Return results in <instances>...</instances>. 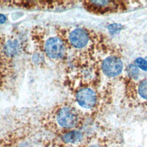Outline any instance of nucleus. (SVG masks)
I'll list each match as a JSON object with an SVG mask.
<instances>
[{"instance_id": "nucleus-2", "label": "nucleus", "mask_w": 147, "mask_h": 147, "mask_svg": "<svg viewBox=\"0 0 147 147\" xmlns=\"http://www.w3.org/2000/svg\"><path fill=\"white\" fill-rule=\"evenodd\" d=\"M83 122V113L69 102L55 106L41 119L44 128L59 136L69 131L79 130Z\"/></svg>"}, {"instance_id": "nucleus-5", "label": "nucleus", "mask_w": 147, "mask_h": 147, "mask_svg": "<svg viewBox=\"0 0 147 147\" xmlns=\"http://www.w3.org/2000/svg\"><path fill=\"white\" fill-rule=\"evenodd\" d=\"M72 92L76 104L83 109L95 110L99 103V96L94 87L86 81L74 83Z\"/></svg>"}, {"instance_id": "nucleus-9", "label": "nucleus", "mask_w": 147, "mask_h": 147, "mask_svg": "<svg viewBox=\"0 0 147 147\" xmlns=\"http://www.w3.org/2000/svg\"><path fill=\"white\" fill-rule=\"evenodd\" d=\"M60 139L65 143L71 145H79L82 141L83 136L79 130L69 131L60 136Z\"/></svg>"}, {"instance_id": "nucleus-1", "label": "nucleus", "mask_w": 147, "mask_h": 147, "mask_svg": "<svg viewBox=\"0 0 147 147\" xmlns=\"http://www.w3.org/2000/svg\"><path fill=\"white\" fill-rule=\"evenodd\" d=\"M55 33L64 42L68 53L78 67H86L94 59L98 49L99 37L96 33L86 28L56 26Z\"/></svg>"}, {"instance_id": "nucleus-11", "label": "nucleus", "mask_w": 147, "mask_h": 147, "mask_svg": "<svg viewBox=\"0 0 147 147\" xmlns=\"http://www.w3.org/2000/svg\"><path fill=\"white\" fill-rule=\"evenodd\" d=\"M45 147H82V144L77 145L68 144L59 139H53L48 141L45 145Z\"/></svg>"}, {"instance_id": "nucleus-13", "label": "nucleus", "mask_w": 147, "mask_h": 147, "mask_svg": "<svg viewBox=\"0 0 147 147\" xmlns=\"http://www.w3.org/2000/svg\"><path fill=\"white\" fill-rule=\"evenodd\" d=\"M123 29V26L119 24H112L108 26V29L110 33L116 34L119 33Z\"/></svg>"}, {"instance_id": "nucleus-15", "label": "nucleus", "mask_w": 147, "mask_h": 147, "mask_svg": "<svg viewBox=\"0 0 147 147\" xmlns=\"http://www.w3.org/2000/svg\"><path fill=\"white\" fill-rule=\"evenodd\" d=\"M7 18L5 15L3 14H0V24H3L6 22Z\"/></svg>"}, {"instance_id": "nucleus-12", "label": "nucleus", "mask_w": 147, "mask_h": 147, "mask_svg": "<svg viewBox=\"0 0 147 147\" xmlns=\"http://www.w3.org/2000/svg\"><path fill=\"white\" fill-rule=\"evenodd\" d=\"M128 73L130 78L137 79L138 75V69L136 65L130 64L128 67Z\"/></svg>"}, {"instance_id": "nucleus-7", "label": "nucleus", "mask_w": 147, "mask_h": 147, "mask_svg": "<svg viewBox=\"0 0 147 147\" xmlns=\"http://www.w3.org/2000/svg\"><path fill=\"white\" fill-rule=\"evenodd\" d=\"M123 69V63L121 59L111 55L105 58L101 63V69L103 73L109 77L119 75Z\"/></svg>"}, {"instance_id": "nucleus-6", "label": "nucleus", "mask_w": 147, "mask_h": 147, "mask_svg": "<svg viewBox=\"0 0 147 147\" xmlns=\"http://www.w3.org/2000/svg\"><path fill=\"white\" fill-rule=\"evenodd\" d=\"M82 5L89 12L100 14L115 12L123 8L121 2L114 1H86L82 2Z\"/></svg>"}, {"instance_id": "nucleus-8", "label": "nucleus", "mask_w": 147, "mask_h": 147, "mask_svg": "<svg viewBox=\"0 0 147 147\" xmlns=\"http://www.w3.org/2000/svg\"><path fill=\"white\" fill-rule=\"evenodd\" d=\"M134 83L129 86L131 87L129 91H133L131 92V95H133L131 98L139 105L147 107V79Z\"/></svg>"}, {"instance_id": "nucleus-3", "label": "nucleus", "mask_w": 147, "mask_h": 147, "mask_svg": "<svg viewBox=\"0 0 147 147\" xmlns=\"http://www.w3.org/2000/svg\"><path fill=\"white\" fill-rule=\"evenodd\" d=\"M23 51L22 43L16 35L0 33V88L9 87L16 73L17 61Z\"/></svg>"}, {"instance_id": "nucleus-4", "label": "nucleus", "mask_w": 147, "mask_h": 147, "mask_svg": "<svg viewBox=\"0 0 147 147\" xmlns=\"http://www.w3.org/2000/svg\"><path fill=\"white\" fill-rule=\"evenodd\" d=\"M30 38L36 50L41 55L53 62H62L67 59L68 52L61 38L47 29L34 26L30 32Z\"/></svg>"}, {"instance_id": "nucleus-14", "label": "nucleus", "mask_w": 147, "mask_h": 147, "mask_svg": "<svg viewBox=\"0 0 147 147\" xmlns=\"http://www.w3.org/2000/svg\"><path fill=\"white\" fill-rule=\"evenodd\" d=\"M135 63L142 70L147 71V61L146 60L142 57H138L135 60Z\"/></svg>"}, {"instance_id": "nucleus-10", "label": "nucleus", "mask_w": 147, "mask_h": 147, "mask_svg": "<svg viewBox=\"0 0 147 147\" xmlns=\"http://www.w3.org/2000/svg\"><path fill=\"white\" fill-rule=\"evenodd\" d=\"M107 140L103 138L91 139L82 144V147H111Z\"/></svg>"}]
</instances>
